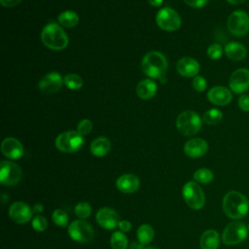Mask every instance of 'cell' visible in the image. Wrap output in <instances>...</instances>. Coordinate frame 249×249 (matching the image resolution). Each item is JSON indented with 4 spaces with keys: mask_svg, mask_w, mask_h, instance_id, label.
<instances>
[{
    "mask_svg": "<svg viewBox=\"0 0 249 249\" xmlns=\"http://www.w3.org/2000/svg\"><path fill=\"white\" fill-rule=\"evenodd\" d=\"M185 3L192 8H202L206 5L208 0H184Z\"/></svg>",
    "mask_w": 249,
    "mask_h": 249,
    "instance_id": "38",
    "label": "cell"
},
{
    "mask_svg": "<svg viewBox=\"0 0 249 249\" xmlns=\"http://www.w3.org/2000/svg\"><path fill=\"white\" fill-rule=\"evenodd\" d=\"M141 68L148 77L159 79L161 83H165L167 60L161 53L153 51L146 53L141 61Z\"/></svg>",
    "mask_w": 249,
    "mask_h": 249,
    "instance_id": "2",
    "label": "cell"
},
{
    "mask_svg": "<svg viewBox=\"0 0 249 249\" xmlns=\"http://www.w3.org/2000/svg\"><path fill=\"white\" fill-rule=\"evenodd\" d=\"M110 243L113 249H126L127 238L122 231H115L111 235Z\"/></svg>",
    "mask_w": 249,
    "mask_h": 249,
    "instance_id": "29",
    "label": "cell"
},
{
    "mask_svg": "<svg viewBox=\"0 0 249 249\" xmlns=\"http://www.w3.org/2000/svg\"><path fill=\"white\" fill-rule=\"evenodd\" d=\"M1 151L5 157L11 160H18L23 155L22 144L14 137H7L2 141Z\"/></svg>",
    "mask_w": 249,
    "mask_h": 249,
    "instance_id": "16",
    "label": "cell"
},
{
    "mask_svg": "<svg viewBox=\"0 0 249 249\" xmlns=\"http://www.w3.org/2000/svg\"><path fill=\"white\" fill-rule=\"evenodd\" d=\"M63 84V78L58 72H50L46 74L38 83L39 89L47 94L58 91Z\"/></svg>",
    "mask_w": 249,
    "mask_h": 249,
    "instance_id": "13",
    "label": "cell"
},
{
    "mask_svg": "<svg viewBox=\"0 0 249 249\" xmlns=\"http://www.w3.org/2000/svg\"><path fill=\"white\" fill-rule=\"evenodd\" d=\"M224 52L230 59L234 61L243 60L247 56L246 47L238 42L228 43L224 49Z\"/></svg>",
    "mask_w": 249,
    "mask_h": 249,
    "instance_id": "21",
    "label": "cell"
},
{
    "mask_svg": "<svg viewBox=\"0 0 249 249\" xmlns=\"http://www.w3.org/2000/svg\"><path fill=\"white\" fill-rule=\"evenodd\" d=\"M140 181L137 176L133 174H124L117 179V188L124 194H131L138 190Z\"/></svg>",
    "mask_w": 249,
    "mask_h": 249,
    "instance_id": "20",
    "label": "cell"
},
{
    "mask_svg": "<svg viewBox=\"0 0 249 249\" xmlns=\"http://www.w3.org/2000/svg\"><path fill=\"white\" fill-rule=\"evenodd\" d=\"M53 221L58 227H66L68 224V215L62 209H56L52 215Z\"/></svg>",
    "mask_w": 249,
    "mask_h": 249,
    "instance_id": "31",
    "label": "cell"
},
{
    "mask_svg": "<svg viewBox=\"0 0 249 249\" xmlns=\"http://www.w3.org/2000/svg\"><path fill=\"white\" fill-rule=\"evenodd\" d=\"M42 43L53 51H61L68 45V36L62 27L55 23L46 24L41 32Z\"/></svg>",
    "mask_w": 249,
    "mask_h": 249,
    "instance_id": "3",
    "label": "cell"
},
{
    "mask_svg": "<svg viewBox=\"0 0 249 249\" xmlns=\"http://www.w3.org/2000/svg\"><path fill=\"white\" fill-rule=\"evenodd\" d=\"M226 1L231 5H240L243 2H245V0H226Z\"/></svg>",
    "mask_w": 249,
    "mask_h": 249,
    "instance_id": "44",
    "label": "cell"
},
{
    "mask_svg": "<svg viewBox=\"0 0 249 249\" xmlns=\"http://www.w3.org/2000/svg\"><path fill=\"white\" fill-rule=\"evenodd\" d=\"M157 84L151 79L141 81L136 87V93L141 99H151L157 92Z\"/></svg>",
    "mask_w": 249,
    "mask_h": 249,
    "instance_id": "22",
    "label": "cell"
},
{
    "mask_svg": "<svg viewBox=\"0 0 249 249\" xmlns=\"http://www.w3.org/2000/svg\"><path fill=\"white\" fill-rule=\"evenodd\" d=\"M176 69L183 77H196L199 72V63L193 57L184 56L177 61Z\"/></svg>",
    "mask_w": 249,
    "mask_h": 249,
    "instance_id": "19",
    "label": "cell"
},
{
    "mask_svg": "<svg viewBox=\"0 0 249 249\" xmlns=\"http://www.w3.org/2000/svg\"><path fill=\"white\" fill-rule=\"evenodd\" d=\"M144 249H158V248H156V247H152V246H150V247H147V248H144Z\"/></svg>",
    "mask_w": 249,
    "mask_h": 249,
    "instance_id": "45",
    "label": "cell"
},
{
    "mask_svg": "<svg viewBox=\"0 0 249 249\" xmlns=\"http://www.w3.org/2000/svg\"><path fill=\"white\" fill-rule=\"evenodd\" d=\"M97 223L106 230H114L119 224V215L113 209L104 207L97 211L96 213Z\"/></svg>",
    "mask_w": 249,
    "mask_h": 249,
    "instance_id": "18",
    "label": "cell"
},
{
    "mask_svg": "<svg viewBox=\"0 0 249 249\" xmlns=\"http://www.w3.org/2000/svg\"><path fill=\"white\" fill-rule=\"evenodd\" d=\"M201 249H218L220 245V235L215 230L205 231L199 240Z\"/></svg>",
    "mask_w": 249,
    "mask_h": 249,
    "instance_id": "23",
    "label": "cell"
},
{
    "mask_svg": "<svg viewBox=\"0 0 249 249\" xmlns=\"http://www.w3.org/2000/svg\"><path fill=\"white\" fill-rule=\"evenodd\" d=\"M147 1L153 7H160L163 0H147Z\"/></svg>",
    "mask_w": 249,
    "mask_h": 249,
    "instance_id": "42",
    "label": "cell"
},
{
    "mask_svg": "<svg viewBox=\"0 0 249 249\" xmlns=\"http://www.w3.org/2000/svg\"><path fill=\"white\" fill-rule=\"evenodd\" d=\"M222 207L229 218L238 220L249 212V199L237 191H230L223 197Z\"/></svg>",
    "mask_w": 249,
    "mask_h": 249,
    "instance_id": "1",
    "label": "cell"
},
{
    "mask_svg": "<svg viewBox=\"0 0 249 249\" xmlns=\"http://www.w3.org/2000/svg\"><path fill=\"white\" fill-rule=\"evenodd\" d=\"M247 230H248V234H249V225L247 226Z\"/></svg>",
    "mask_w": 249,
    "mask_h": 249,
    "instance_id": "46",
    "label": "cell"
},
{
    "mask_svg": "<svg viewBox=\"0 0 249 249\" xmlns=\"http://www.w3.org/2000/svg\"><path fill=\"white\" fill-rule=\"evenodd\" d=\"M227 26L232 35L245 36L249 32V16L242 10H236L229 16Z\"/></svg>",
    "mask_w": 249,
    "mask_h": 249,
    "instance_id": "7",
    "label": "cell"
},
{
    "mask_svg": "<svg viewBox=\"0 0 249 249\" xmlns=\"http://www.w3.org/2000/svg\"><path fill=\"white\" fill-rule=\"evenodd\" d=\"M57 20L60 25L70 28V27H74L78 24L79 16L74 11L66 10L58 15Z\"/></svg>",
    "mask_w": 249,
    "mask_h": 249,
    "instance_id": "25",
    "label": "cell"
},
{
    "mask_svg": "<svg viewBox=\"0 0 249 249\" xmlns=\"http://www.w3.org/2000/svg\"><path fill=\"white\" fill-rule=\"evenodd\" d=\"M208 151V144L202 138H193L184 145V152L190 158H200Z\"/></svg>",
    "mask_w": 249,
    "mask_h": 249,
    "instance_id": "17",
    "label": "cell"
},
{
    "mask_svg": "<svg viewBox=\"0 0 249 249\" xmlns=\"http://www.w3.org/2000/svg\"><path fill=\"white\" fill-rule=\"evenodd\" d=\"M63 84L69 89L78 90L83 87V79L75 73H69L63 77Z\"/></svg>",
    "mask_w": 249,
    "mask_h": 249,
    "instance_id": "27",
    "label": "cell"
},
{
    "mask_svg": "<svg viewBox=\"0 0 249 249\" xmlns=\"http://www.w3.org/2000/svg\"><path fill=\"white\" fill-rule=\"evenodd\" d=\"M137 239L143 245L149 244L154 238V230L148 224H143L137 229Z\"/></svg>",
    "mask_w": 249,
    "mask_h": 249,
    "instance_id": "26",
    "label": "cell"
},
{
    "mask_svg": "<svg viewBox=\"0 0 249 249\" xmlns=\"http://www.w3.org/2000/svg\"><path fill=\"white\" fill-rule=\"evenodd\" d=\"M223 119V114L219 109L212 108L207 110L202 117V121L210 125H214L219 124Z\"/></svg>",
    "mask_w": 249,
    "mask_h": 249,
    "instance_id": "28",
    "label": "cell"
},
{
    "mask_svg": "<svg viewBox=\"0 0 249 249\" xmlns=\"http://www.w3.org/2000/svg\"><path fill=\"white\" fill-rule=\"evenodd\" d=\"M156 22L160 28L165 31H175L181 26V18L175 10L164 7L157 13Z\"/></svg>",
    "mask_w": 249,
    "mask_h": 249,
    "instance_id": "9",
    "label": "cell"
},
{
    "mask_svg": "<svg viewBox=\"0 0 249 249\" xmlns=\"http://www.w3.org/2000/svg\"><path fill=\"white\" fill-rule=\"evenodd\" d=\"M21 0H0L1 5L7 8H12V7H16L17 5H18L20 3Z\"/></svg>",
    "mask_w": 249,
    "mask_h": 249,
    "instance_id": "40",
    "label": "cell"
},
{
    "mask_svg": "<svg viewBox=\"0 0 249 249\" xmlns=\"http://www.w3.org/2000/svg\"><path fill=\"white\" fill-rule=\"evenodd\" d=\"M9 215L12 220L18 224H25L31 220L33 211L22 201H17L10 206Z\"/></svg>",
    "mask_w": 249,
    "mask_h": 249,
    "instance_id": "14",
    "label": "cell"
},
{
    "mask_svg": "<svg viewBox=\"0 0 249 249\" xmlns=\"http://www.w3.org/2000/svg\"><path fill=\"white\" fill-rule=\"evenodd\" d=\"M207 98L214 105L225 106L231 101L232 94L231 89L228 88L223 86H216L208 90Z\"/></svg>",
    "mask_w": 249,
    "mask_h": 249,
    "instance_id": "15",
    "label": "cell"
},
{
    "mask_svg": "<svg viewBox=\"0 0 249 249\" xmlns=\"http://www.w3.org/2000/svg\"><path fill=\"white\" fill-rule=\"evenodd\" d=\"M192 86H193L195 90H196L198 92H202L206 89L207 83H206V80L202 76L197 75V76L194 77V80L192 82Z\"/></svg>",
    "mask_w": 249,
    "mask_h": 249,
    "instance_id": "36",
    "label": "cell"
},
{
    "mask_svg": "<svg viewBox=\"0 0 249 249\" xmlns=\"http://www.w3.org/2000/svg\"><path fill=\"white\" fill-rule=\"evenodd\" d=\"M129 247H130V249H144V245L142 243H140L138 240L133 241Z\"/></svg>",
    "mask_w": 249,
    "mask_h": 249,
    "instance_id": "41",
    "label": "cell"
},
{
    "mask_svg": "<svg viewBox=\"0 0 249 249\" xmlns=\"http://www.w3.org/2000/svg\"><path fill=\"white\" fill-rule=\"evenodd\" d=\"M248 236L247 226L239 221H233L226 226L222 233V241L226 245H236Z\"/></svg>",
    "mask_w": 249,
    "mask_h": 249,
    "instance_id": "6",
    "label": "cell"
},
{
    "mask_svg": "<svg viewBox=\"0 0 249 249\" xmlns=\"http://www.w3.org/2000/svg\"><path fill=\"white\" fill-rule=\"evenodd\" d=\"M32 227L37 231H43L48 227V222L44 216L37 215L32 220Z\"/></svg>",
    "mask_w": 249,
    "mask_h": 249,
    "instance_id": "35",
    "label": "cell"
},
{
    "mask_svg": "<svg viewBox=\"0 0 249 249\" xmlns=\"http://www.w3.org/2000/svg\"><path fill=\"white\" fill-rule=\"evenodd\" d=\"M90 213H91V207L88 202L82 201L75 206V214L82 220L88 218L90 215Z\"/></svg>",
    "mask_w": 249,
    "mask_h": 249,
    "instance_id": "32",
    "label": "cell"
},
{
    "mask_svg": "<svg viewBox=\"0 0 249 249\" xmlns=\"http://www.w3.org/2000/svg\"><path fill=\"white\" fill-rule=\"evenodd\" d=\"M69 236L80 243H87L92 240L94 231L91 226L84 220H76L68 227Z\"/></svg>",
    "mask_w": 249,
    "mask_h": 249,
    "instance_id": "10",
    "label": "cell"
},
{
    "mask_svg": "<svg viewBox=\"0 0 249 249\" xmlns=\"http://www.w3.org/2000/svg\"><path fill=\"white\" fill-rule=\"evenodd\" d=\"M22 172L20 167L13 161L2 160L0 165V182L3 185L14 186L21 178Z\"/></svg>",
    "mask_w": 249,
    "mask_h": 249,
    "instance_id": "11",
    "label": "cell"
},
{
    "mask_svg": "<svg viewBox=\"0 0 249 249\" xmlns=\"http://www.w3.org/2000/svg\"><path fill=\"white\" fill-rule=\"evenodd\" d=\"M201 118L196 112L192 110L180 113L176 119L177 130L185 136H192L197 133L201 128Z\"/></svg>",
    "mask_w": 249,
    "mask_h": 249,
    "instance_id": "4",
    "label": "cell"
},
{
    "mask_svg": "<svg viewBox=\"0 0 249 249\" xmlns=\"http://www.w3.org/2000/svg\"><path fill=\"white\" fill-rule=\"evenodd\" d=\"M213 172L208 168H199L194 173V179L201 184L210 183L213 180Z\"/></svg>",
    "mask_w": 249,
    "mask_h": 249,
    "instance_id": "30",
    "label": "cell"
},
{
    "mask_svg": "<svg viewBox=\"0 0 249 249\" xmlns=\"http://www.w3.org/2000/svg\"><path fill=\"white\" fill-rule=\"evenodd\" d=\"M84 144L83 135L77 130H68L60 133L55 139V147L63 153H75Z\"/></svg>",
    "mask_w": 249,
    "mask_h": 249,
    "instance_id": "5",
    "label": "cell"
},
{
    "mask_svg": "<svg viewBox=\"0 0 249 249\" xmlns=\"http://www.w3.org/2000/svg\"><path fill=\"white\" fill-rule=\"evenodd\" d=\"M91 129H92V123L89 119H84L80 121V123L77 125V131L83 136L86 134H89L91 131Z\"/></svg>",
    "mask_w": 249,
    "mask_h": 249,
    "instance_id": "34",
    "label": "cell"
},
{
    "mask_svg": "<svg viewBox=\"0 0 249 249\" xmlns=\"http://www.w3.org/2000/svg\"><path fill=\"white\" fill-rule=\"evenodd\" d=\"M237 104L240 110L243 112H249V94L242 93L237 100Z\"/></svg>",
    "mask_w": 249,
    "mask_h": 249,
    "instance_id": "37",
    "label": "cell"
},
{
    "mask_svg": "<svg viewBox=\"0 0 249 249\" xmlns=\"http://www.w3.org/2000/svg\"><path fill=\"white\" fill-rule=\"evenodd\" d=\"M118 228L124 231V232H127L131 230V224L128 221H120L118 224Z\"/></svg>",
    "mask_w": 249,
    "mask_h": 249,
    "instance_id": "39",
    "label": "cell"
},
{
    "mask_svg": "<svg viewBox=\"0 0 249 249\" xmlns=\"http://www.w3.org/2000/svg\"><path fill=\"white\" fill-rule=\"evenodd\" d=\"M111 148V143L106 137H97L90 144V153L95 157H104L108 154Z\"/></svg>",
    "mask_w": 249,
    "mask_h": 249,
    "instance_id": "24",
    "label": "cell"
},
{
    "mask_svg": "<svg viewBox=\"0 0 249 249\" xmlns=\"http://www.w3.org/2000/svg\"><path fill=\"white\" fill-rule=\"evenodd\" d=\"M43 211V205L42 204H35L33 206V212H36V213H40Z\"/></svg>",
    "mask_w": 249,
    "mask_h": 249,
    "instance_id": "43",
    "label": "cell"
},
{
    "mask_svg": "<svg viewBox=\"0 0 249 249\" xmlns=\"http://www.w3.org/2000/svg\"><path fill=\"white\" fill-rule=\"evenodd\" d=\"M229 87L236 94L245 92L249 89V69L238 68L234 70L230 76Z\"/></svg>",
    "mask_w": 249,
    "mask_h": 249,
    "instance_id": "12",
    "label": "cell"
},
{
    "mask_svg": "<svg viewBox=\"0 0 249 249\" xmlns=\"http://www.w3.org/2000/svg\"><path fill=\"white\" fill-rule=\"evenodd\" d=\"M223 52L224 50L222 46L218 43H213L207 48V55L210 59H213V60L219 59L222 56Z\"/></svg>",
    "mask_w": 249,
    "mask_h": 249,
    "instance_id": "33",
    "label": "cell"
},
{
    "mask_svg": "<svg viewBox=\"0 0 249 249\" xmlns=\"http://www.w3.org/2000/svg\"><path fill=\"white\" fill-rule=\"evenodd\" d=\"M182 194L186 203L191 208L195 210H198L203 207L205 203L204 193L196 183L193 181L186 183L183 187Z\"/></svg>",
    "mask_w": 249,
    "mask_h": 249,
    "instance_id": "8",
    "label": "cell"
}]
</instances>
